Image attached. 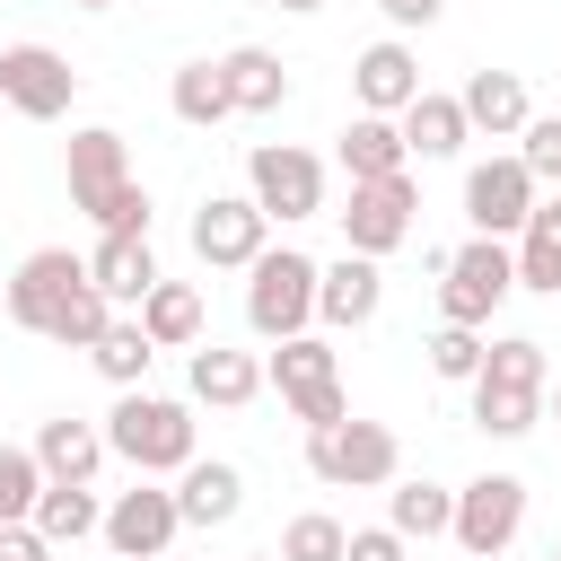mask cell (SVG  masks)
<instances>
[{"label":"cell","mask_w":561,"mask_h":561,"mask_svg":"<svg viewBox=\"0 0 561 561\" xmlns=\"http://www.w3.org/2000/svg\"><path fill=\"white\" fill-rule=\"evenodd\" d=\"M447 535H456L473 561H508V543L526 535V482H517V473H473V482L456 491Z\"/></svg>","instance_id":"7"},{"label":"cell","mask_w":561,"mask_h":561,"mask_svg":"<svg viewBox=\"0 0 561 561\" xmlns=\"http://www.w3.org/2000/svg\"><path fill=\"white\" fill-rule=\"evenodd\" d=\"M88 359H96V377H105V386H123V394H131V386L149 377V359H158V351H149L140 316H114V324H105V333L88 342Z\"/></svg>","instance_id":"30"},{"label":"cell","mask_w":561,"mask_h":561,"mask_svg":"<svg viewBox=\"0 0 561 561\" xmlns=\"http://www.w3.org/2000/svg\"><path fill=\"white\" fill-rule=\"evenodd\" d=\"M386 307V272L368 263V254H342V263H316V316L333 324V333H359L368 316Z\"/></svg>","instance_id":"16"},{"label":"cell","mask_w":561,"mask_h":561,"mask_svg":"<svg viewBox=\"0 0 561 561\" xmlns=\"http://www.w3.org/2000/svg\"><path fill=\"white\" fill-rule=\"evenodd\" d=\"M508 263H517V289L561 298V202H535V210H526V228H517Z\"/></svg>","instance_id":"25"},{"label":"cell","mask_w":561,"mask_h":561,"mask_svg":"<svg viewBox=\"0 0 561 561\" xmlns=\"http://www.w3.org/2000/svg\"><path fill=\"white\" fill-rule=\"evenodd\" d=\"M517 167H526L535 184H561V114H543V123L517 131Z\"/></svg>","instance_id":"37"},{"label":"cell","mask_w":561,"mask_h":561,"mask_svg":"<svg viewBox=\"0 0 561 561\" xmlns=\"http://www.w3.org/2000/svg\"><path fill=\"white\" fill-rule=\"evenodd\" d=\"M307 473H316L324 491H386V482L403 473V438H394L386 421L342 412V421L307 430Z\"/></svg>","instance_id":"2"},{"label":"cell","mask_w":561,"mask_h":561,"mask_svg":"<svg viewBox=\"0 0 561 561\" xmlns=\"http://www.w3.org/2000/svg\"><path fill=\"white\" fill-rule=\"evenodd\" d=\"M333 158H342V175H351V184H377V175H403V167H412L403 131H394L386 114H351V123H342V149H333Z\"/></svg>","instance_id":"23"},{"label":"cell","mask_w":561,"mask_h":561,"mask_svg":"<svg viewBox=\"0 0 561 561\" xmlns=\"http://www.w3.org/2000/svg\"><path fill=\"white\" fill-rule=\"evenodd\" d=\"M394 131H403V149H412V158H456V149L473 140V131H465V105H456V96H438V88H421V96L394 114Z\"/></svg>","instance_id":"24"},{"label":"cell","mask_w":561,"mask_h":561,"mask_svg":"<svg viewBox=\"0 0 561 561\" xmlns=\"http://www.w3.org/2000/svg\"><path fill=\"white\" fill-rule=\"evenodd\" d=\"M412 210H421V184H412V167L403 175H377V184H351V202L333 210L342 219V254H394L403 237H412Z\"/></svg>","instance_id":"8"},{"label":"cell","mask_w":561,"mask_h":561,"mask_svg":"<svg viewBox=\"0 0 561 561\" xmlns=\"http://www.w3.org/2000/svg\"><path fill=\"white\" fill-rule=\"evenodd\" d=\"M377 9H386V18H394V26H430V18H438V9H447V0H377Z\"/></svg>","instance_id":"41"},{"label":"cell","mask_w":561,"mask_h":561,"mask_svg":"<svg viewBox=\"0 0 561 561\" xmlns=\"http://www.w3.org/2000/svg\"><path fill=\"white\" fill-rule=\"evenodd\" d=\"M263 245H272V219H263L245 193H210V202L193 210V254H202L210 272H245Z\"/></svg>","instance_id":"12"},{"label":"cell","mask_w":561,"mask_h":561,"mask_svg":"<svg viewBox=\"0 0 561 561\" xmlns=\"http://www.w3.org/2000/svg\"><path fill=\"white\" fill-rule=\"evenodd\" d=\"M79 9H114V0H79Z\"/></svg>","instance_id":"44"},{"label":"cell","mask_w":561,"mask_h":561,"mask_svg":"<svg viewBox=\"0 0 561 561\" xmlns=\"http://www.w3.org/2000/svg\"><path fill=\"white\" fill-rule=\"evenodd\" d=\"M0 561H53V543L35 526H0Z\"/></svg>","instance_id":"40"},{"label":"cell","mask_w":561,"mask_h":561,"mask_svg":"<svg viewBox=\"0 0 561 561\" xmlns=\"http://www.w3.org/2000/svg\"><path fill=\"white\" fill-rule=\"evenodd\" d=\"M552 561H561V552H552Z\"/></svg>","instance_id":"45"},{"label":"cell","mask_w":561,"mask_h":561,"mask_svg":"<svg viewBox=\"0 0 561 561\" xmlns=\"http://www.w3.org/2000/svg\"><path fill=\"white\" fill-rule=\"evenodd\" d=\"M351 96H359V114H403L412 96H421V61H412V44L403 35H386V44H368L359 61H351Z\"/></svg>","instance_id":"15"},{"label":"cell","mask_w":561,"mask_h":561,"mask_svg":"<svg viewBox=\"0 0 561 561\" xmlns=\"http://www.w3.org/2000/svg\"><path fill=\"white\" fill-rule=\"evenodd\" d=\"M35 465H44V482H96V465H105V430L79 421V412H61V421L35 430Z\"/></svg>","instance_id":"21"},{"label":"cell","mask_w":561,"mask_h":561,"mask_svg":"<svg viewBox=\"0 0 561 561\" xmlns=\"http://www.w3.org/2000/svg\"><path fill=\"white\" fill-rule=\"evenodd\" d=\"M342 543H351V526L324 517V508H307V517L280 526V561H342Z\"/></svg>","instance_id":"34"},{"label":"cell","mask_w":561,"mask_h":561,"mask_svg":"<svg viewBox=\"0 0 561 561\" xmlns=\"http://www.w3.org/2000/svg\"><path fill=\"white\" fill-rule=\"evenodd\" d=\"M245 202L263 219H316L324 210V158L298 149V140H263L245 158Z\"/></svg>","instance_id":"5"},{"label":"cell","mask_w":561,"mask_h":561,"mask_svg":"<svg viewBox=\"0 0 561 561\" xmlns=\"http://www.w3.org/2000/svg\"><path fill=\"white\" fill-rule=\"evenodd\" d=\"M105 552L114 561H158L175 535H184V517H175V491H158V482H131L114 508H105Z\"/></svg>","instance_id":"13"},{"label":"cell","mask_w":561,"mask_h":561,"mask_svg":"<svg viewBox=\"0 0 561 561\" xmlns=\"http://www.w3.org/2000/svg\"><path fill=\"white\" fill-rule=\"evenodd\" d=\"M105 456H123L140 482H158V473H184L202 447H193V403H175V394H114V412H105Z\"/></svg>","instance_id":"1"},{"label":"cell","mask_w":561,"mask_h":561,"mask_svg":"<svg viewBox=\"0 0 561 561\" xmlns=\"http://www.w3.org/2000/svg\"><path fill=\"white\" fill-rule=\"evenodd\" d=\"M88 280L114 298V307H140L167 272H158V254H149V237H96V254H88Z\"/></svg>","instance_id":"20"},{"label":"cell","mask_w":561,"mask_h":561,"mask_svg":"<svg viewBox=\"0 0 561 561\" xmlns=\"http://www.w3.org/2000/svg\"><path fill=\"white\" fill-rule=\"evenodd\" d=\"M272 9H289V18H307V9H324V0H272Z\"/></svg>","instance_id":"42"},{"label":"cell","mask_w":561,"mask_h":561,"mask_svg":"<svg viewBox=\"0 0 561 561\" xmlns=\"http://www.w3.org/2000/svg\"><path fill=\"white\" fill-rule=\"evenodd\" d=\"M35 491H44L35 447H9V438H0V526H26V517H35Z\"/></svg>","instance_id":"33"},{"label":"cell","mask_w":561,"mask_h":561,"mask_svg":"<svg viewBox=\"0 0 561 561\" xmlns=\"http://www.w3.org/2000/svg\"><path fill=\"white\" fill-rule=\"evenodd\" d=\"M517 289V263H508V245L500 237H465L456 254H447V280H438V316L447 324H465V333H482L491 324V307Z\"/></svg>","instance_id":"6"},{"label":"cell","mask_w":561,"mask_h":561,"mask_svg":"<svg viewBox=\"0 0 561 561\" xmlns=\"http://www.w3.org/2000/svg\"><path fill=\"white\" fill-rule=\"evenodd\" d=\"M140 333H149V351H193L202 342V289L193 280H158L140 298Z\"/></svg>","instance_id":"26"},{"label":"cell","mask_w":561,"mask_h":561,"mask_svg":"<svg viewBox=\"0 0 561 561\" xmlns=\"http://www.w3.org/2000/svg\"><path fill=\"white\" fill-rule=\"evenodd\" d=\"M342 561H403V535H394V526H351Z\"/></svg>","instance_id":"39"},{"label":"cell","mask_w":561,"mask_h":561,"mask_svg":"<svg viewBox=\"0 0 561 561\" xmlns=\"http://www.w3.org/2000/svg\"><path fill=\"white\" fill-rule=\"evenodd\" d=\"M237 508H245V473H237V465L193 456V465L175 473V517H184V526H228Z\"/></svg>","instance_id":"19"},{"label":"cell","mask_w":561,"mask_h":561,"mask_svg":"<svg viewBox=\"0 0 561 561\" xmlns=\"http://www.w3.org/2000/svg\"><path fill=\"white\" fill-rule=\"evenodd\" d=\"M105 324H114V298H105V289L88 280V289H79V298H70V307L53 316V333H44V342H61V351H88V342H96Z\"/></svg>","instance_id":"35"},{"label":"cell","mask_w":561,"mask_h":561,"mask_svg":"<svg viewBox=\"0 0 561 561\" xmlns=\"http://www.w3.org/2000/svg\"><path fill=\"white\" fill-rule=\"evenodd\" d=\"M482 386H517V394H543V342L535 333H500L482 351Z\"/></svg>","instance_id":"32"},{"label":"cell","mask_w":561,"mask_h":561,"mask_svg":"<svg viewBox=\"0 0 561 561\" xmlns=\"http://www.w3.org/2000/svg\"><path fill=\"white\" fill-rule=\"evenodd\" d=\"M245 561H280V552H245Z\"/></svg>","instance_id":"43"},{"label":"cell","mask_w":561,"mask_h":561,"mask_svg":"<svg viewBox=\"0 0 561 561\" xmlns=\"http://www.w3.org/2000/svg\"><path fill=\"white\" fill-rule=\"evenodd\" d=\"M447 517H456V491L447 482H386V526L403 535V543H430V535H447Z\"/></svg>","instance_id":"28"},{"label":"cell","mask_w":561,"mask_h":561,"mask_svg":"<svg viewBox=\"0 0 561 561\" xmlns=\"http://www.w3.org/2000/svg\"><path fill=\"white\" fill-rule=\"evenodd\" d=\"M263 386H280V403H289L307 430H324V421H342V412H351V394H342V368H333V342H324V333H289V342L272 351Z\"/></svg>","instance_id":"4"},{"label":"cell","mask_w":561,"mask_h":561,"mask_svg":"<svg viewBox=\"0 0 561 561\" xmlns=\"http://www.w3.org/2000/svg\"><path fill=\"white\" fill-rule=\"evenodd\" d=\"M421 351H430V368H438L447 386H473V377H482V351H491V342H482V333H465V324H438V333H430Z\"/></svg>","instance_id":"36"},{"label":"cell","mask_w":561,"mask_h":561,"mask_svg":"<svg viewBox=\"0 0 561 561\" xmlns=\"http://www.w3.org/2000/svg\"><path fill=\"white\" fill-rule=\"evenodd\" d=\"M70 202L88 210V219H105V202L131 184V149H123V131H105V123H88V131H70Z\"/></svg>","instance_id":"14"},{"label":"cell","mask_w":561,"mask_h":561,"mask_svg":"<svg viewBox=\"0 0 561 561\" xmlns=\"http://www.w3.org/2000/svg\"><path fill=\"white\" fill-rule=\"evenodd\" d=\"M26 526H35V535H44L53 552H61V543H88V535L105 526V508H96V491H88V482H44V491H35V517H26Z\"/></svg>","instance_id":"27"},{"label":"cell","mask_w":561,"mask_h":561,"mask_svg":"<svg viewBox=\"0 0 561 561\" xmlns=\"http://www.w3.org/2000/svg\"><path fill=\"white\" fill-rule=\"evenodd\" d=\"M543 202V184L517 167V149H500V158H482V167H465V219H473V237H517L526 228V210Z\"/></svg>","instance_id":"10"},{"label":"cell","mask_w":561,"mask_h":561,"mask_svg":"<svg viewBox=\"0 0 561 561\" xmlns=\"http://www.w3.org/2000/svg\"><path fill=\"white\" fill-rule=\"evenodd\" d=\"M219 79H228V105H237V114H280V105H289V70H280V53H263V44L219 53Z\"/></svg>","instance_id":"22"},{"label":"cell","mask_w":561,"mask_h":561,"mask_svg":"<svg viewBox=\"0 0 561 561\" xmlns=\"http://www.w3.org/2000/svg\"><path fill=\"white\" fill-rule=\"evenodd\" d=\"M184 386H193V403H210V412H245V403L263 394V359H254V351L193 342V368H184Z\"/></svg>","instance_id":"17"},{"label":"cell","mask_w":561,"mask_h":561,"mask_svg":"<svg viewBox=\"0 0 561 561\" xmlns=\"http://www.w3.org/2000/svg\"><path fill=\"white\" fill-rule=\"evenodd\" d=\"M96 228H105V237H149V193H140V184H123V193L105 202V219H96Z\"/></svg>","instance_id":"38"},{"label":"cell","mask_w":561,"mask_h":561,"mask_svg":"<svg viewBox=\"0 0 561 561\" xmlns=\"http://www.w3.org/2000/svg\"><path fill=\"white\" fill-rule=\"evenodd\" d=\"M543 421V394H517V386H482L473 377V430L482 438H526Z\"/></svg>","instance_id":"31"},{"label":"cell","mask_w":561,"mask_h":561,"mask_svg":"<svg viewBox=\"0 0 561 561\" xmlns=\"http://www.w3.org/2000/svg\"><path fill=\"white\" fill-rule=\"evenodd\" d=\"M167 105H175V123H193V131H210V123H228V114H237V105H228L219 61H184V70L167 79Z\"/></svg>","instance_id":"29"},{"label":"cell","mask_w":561,"mask_h":561,"mask_svg":"<svg viewBox=\"0 0 561 561\" xmlns=\"http://www.w3.org/2000/svg\"><path fill=\"white\" fill-rule=\"evenodd\" d=\"M79 96V70L53 53V44H9L0 53V105L26 114V123H61Z\"/></svg>","instance_id":"11"},{"label":"cell","mask_w":561,"mask_h":561,"mask_svg":"<svg viewBox=\"0 0 561 561\" xmlns=\"http://www.w3.org/2000/svg\"><path fill=\"white\" fill-rule=\"evenodd\" d=\"M79 289H88V254H70V245H35V254L9 272V298H0V307H9L18 333H53V316H61Z\"/></svg>","instance_id":"9"},{"label":"cell","mask_w":561,"mask_h":561,"mask_svg":"<svg viewBox=\"0 0 561 561\" xmlns=\"http://www.w3.org/2000/svg\"><path fill=\"white\" fill-rule=\"evenodd\" d=\"M245 324H254L263 342L307 333V324H316V254H298V245H263V254L245 263Z\"/></svg>","instance_id":"3"},{"label":"cell","mask_w":561,"mask_h":561,"mask_svg":"<svg viewBox=\"0 0 561 561\" xmlns=\"http://www.w3.org/2000/svg\"><path fill=\"white\" fill-rule=\"evenodd\" d=\"M456 105H465V131H491V140H517V131L535 123L517 70H473V79L456 88Z\"/></svg>","instance_id":"18"}]
</instances>
